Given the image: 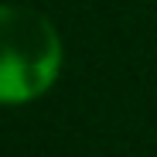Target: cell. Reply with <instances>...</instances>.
<instances>
[{
    "mask_svg": "<svg viewBox=\"0 0 157 157\" xmlns=\"http://www.w3.org/2000/svg\"><path fill=\"white\" fill-rule=\"evenodd\" d=\"M62 34L41 10L0 4V106H24L58 82Z\"/></svg>",
    "mask_w": 157,
    "mask_h": 157,
    "instance_id": "1",
    "label": "cell"
}]
</instances>
